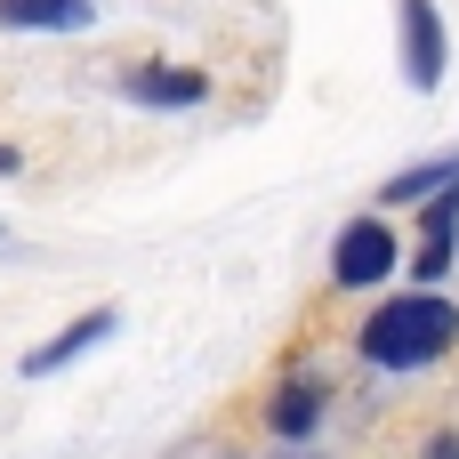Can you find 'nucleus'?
Returning <instances> with one entry per match:
<instances>
[{"label":"nucleus","instance_id":"1","mask_svg":"<svg viewBox=\"0 0 459 459\" xmlns=\"http://www.w3.org/2000/svg\"><path fill=\"white\" fill-rule=\"evenodd\" d=\"M355 347H363V363H379V371H428V363H444L459 347V307L436 299V290L387 299V307L363 323Z\"/></svg>","mask_w":459,"mask_h":459},{"label":"nucleus","instance_id":"2","mask_svg":"<svg viewBox=\"0 0 459 459\" xmlns=\"http://www.w3.org/2000/svg\"><path fill=\"white\" fill-rule=\"evenodd\" d=\"M395 274V226L387 218H355L347 234H339V250H331V282L339 290H371V282H387Z\"/></svg>","mask_w":459,"mask_h":459},{"label":"nucleus","instance_id":"3","mask_svg":"<svg viewBox=\"0 0 459 459\" xmlns=\"http://www.w3.org/2000/svg\"><path fill=\"white\" fill-rule=\"evenodd\" d=\"M444 73H452L444 8H436V0H403V81H411V89H444Z\"/></svg>","mask_w":459,"mask_h":459},{"label":"nucleus","instance_id":"4","mask_svg":"<svg viewBox=\"0 0 459 459\" xmlns=\"http://www.w3.org/2000/svg\"><path fill=\"white\" fill-rule=\"evenodd\" d=\"M97 339H113V307H89V315H81V323H65V331H56L48 347H32V355H24V379H48V371L81 363V355H89Z\"/></svg>","mask_w":459,"mask_h":459},{"label":"nucleus","instance_id":"5","mask_svg":"<svg viewBox=\"0 0 459 459\" xmlns=\"http://www.w3.org/2000/svg\"><path fill=\"white\" fill-rule=\"evenodd\" d=\"M97 0H0V32H89Z\"/></svg>","mask_w":459,"mask_h":459},{"label":"nucleus","instance_id":"6","mask_svg":"<svg viewBox=\"0 0 459 459\" xmlns=\"http://www.w3.org/2000/svg\"><path fill=\"white\" fill-rule=\"evenodd\" d=\"M129 97H137V105H202L210 81H202L194 65H137V73H129Z\"/></svg>","mask_w":459,"mask_h":459},{"label":"nucleus","instance_id":"7","mask_svg":"<svg viewBox=\"0 0 459 459\" xmlns=\"http://www.w3.org/2000/svg\"><path fill=\"white\" fill-rule=\"evenodd\" d=\"M428 242H420V282H444V266H452V250H459V186L444 194V202H428Z\"/></svg>","mask_w":459,"mask_h":459},{"label":"nucleus","instance_id":"8","mask_svg":"<svg viewBox=\"0 0 459 459\" xmlns=\"http://www.w3.org/2000/svg\"><path fill=\"white\" fill-rule=\"evenodd\" d=\"M452 186H459V153H444V161H420V169L387 178V202H444Z\"/></svg>","mask_w":459,"mask_h":459},{"label":"nucleus","instance_id":"9","mask_svg":"<svg viewBox=\"0 0 459 459\" xmlns=\"http://www.w3.org/2000/svg\"><path fill=\"white\" fill-rule=\"evenodd\" d=\"M266 420H274V436H315V420H323V387H315V379H299V387H282Z\"/></svg>","mask_w":459,"mask_h":459},{"label":"nucleus","instance_id":"10","mask_svg":"<svg viewBox=\"0 0 459 459\" xmlns=\"http://www.w3.org/2000/svg\"><path fill=\"white\" fill-rule=\"evenodd\" d=\"M428 459H459V436H436V444H428Z\"/></svg>","mask_w":459,"mask_h":459}]
</instances>
